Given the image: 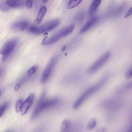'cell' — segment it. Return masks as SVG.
Returning <instances> with one entry per match:
<instances>
[{"label": "cell", "mask_w": 132, "mask_h": 132, "mask_svg": "<svg viewBox=\"0 0 132 132\" xmlns=\"http://www.w3.org/2000/svg\"><path fill=\"white\" fill-rule=\"evenodd\" d=\"M44 98L43 96L41 95L31 116V119L37 117L44 110L54 107L59 103V100L57 98L44 100Z\"/></svg>", "instance_id": "obj_1"}, {"label": "cell", "mask_w": 132, "mask_h": 132, "mask_svg": "<svg viewBox=\"0 0 132 132\" xmlns=\"http://www.w3.org/2000/svg\"><path fill=\"white\" fill-rule=\"evenodd\" d=\"M60 20L57 19L49 21L39 26H31L29 28L31 33L39 35L44 32L50 31L56 27L59 24Z\"/></svg>", "instance_id": "obj_2"}, {"label": "cell", "mask_w": 132, "mask_h": 132, "mask_svg": "<svg viewBox=\"0 0 132 132\" xmlns=\"http://www.w3.org/2000/svg\"><path fill=\"white\" fill-rule=\"evenodd\" d=\"M75 27L73 24H71L59 30L46 40L43 41L42 44L48 45L53 44L63 37L67 36L71 33Z\"/></svg>", "instance_id": "obj_3"}, {"label": "cell", "mask_w": 132, "mask_h": 132, "mask_svg": "<svg viewBox=\"0 0 132 132\" xmlns=\"http://www.w3.org/2000/svg\"><path fill=\"white\" fill-rule=\"evenodd\" d=\"M110 56L109 52H107L103 54L88 68L87 71L88 73L91 74L98 70L107 62Z\"/></svg>", "instance_id": "obj_4"}, {"label": "cell", "mask_w": 132, "mask_h": 132, "mask_svg": "<svg viewBox=\"0 0 132 132\" xmlns=\"http://www.w3.org/2000/svg\"><path fill=\"white\" fill-rule=\"evenodd\" d=\"M57 61L56 57H53L50 61L45 69L42 74L41 82L43 84L46 82L50 77Z\"/></svg>", "instance_id": "obj_5"}, {"label": "cell", "mask_w": 132, "mask_h": 132, "mask_svg": "<svg viewBox=\"0 0 132 132\" xmlns=\"http://www.w3.org/2000/svg\"><path fill=\"white\" fill-rule=\"evenodd\" d=\"M16 43V41L14 39L7 41L1 47L0 50V53L3 55H8L13 50Z\"/></svg>", "instance_id": "obj_6"}, {"label": "cell", "mask_w": 132, "mask_h": 132, "mask_svg": "<svg viewBox=\"0 0 132 132\" xmlns=\"http://www.w3.org/2000/svg\"><path fill=\"white\" fill-rule=\"evenodd\" d=\"M34 98V94L32 93L23 102L21 109L20 113L21 116L25 114L30 108L33 103Z\"/></svg>", "instance_id": "obj_7"}, {"label": "cell", "mask_w": 132, "mask_h": 132, "mask_svg": "<svg viewBox=\"0 0 132 132\" xmlns=\"http://www.w3.org/2000/svg\"><path fill=\"white\" fill-rule=\"evenodd\" d=\"M98 19V17L96 16L92 18L85 24L80 31L79 33L83 34L88 31L97 23Z\"/></svg>", "instance_id": "obj_8"}, {"label": "cell", "mask_w": 132, "mask_h": 132, "mask_svg": "<svg viewBox=\"0 0 132 132\" xmlns=\"http://www.w3.org/2000/svg\"><path fill=\"white\" fill-rule=\"evenodd\" d=\"M47 8L45 6L41 7L39 10L37 17L35 21V23L37 25L40 24L42 21L46 13Z\"/></svg>", "instance_id": "obj_9"}, {"label": "cell", "mask_w": 132, "mask_h": 132, "mask_svg": "<svg viewBox=\"0 0 132 132\" xmlns=\"http://www.w3.org/2000/svg\"><path fill=\"white\" fill-rule=\"evenodd\" d=\"M8 6L11 7L16 8L23 6L24 4V0H6Z\"/></svg>", "instance_id": "obj_10"}, {"label": "cell", "mask_w": 132, "mask_h": 132, "mask_svg": "<svg viewBox=\"0 0 132 132\" xmlns=\"http://www.w3.org/2000/svg\"><path fill=\"white\" fill-rule=\"evenodd\" d=\"M102 0H94L88 10V13L89 16L91 15L96 11L101 3Z\"/></svg>", "instance_id": "obj_11"}, {"label": "cell", "mask_w": 132, "mask_h": 132, "mask_svg": "<svg viewBox=\"0 0 132 132\" xmlns=\"http://www.w3.org/2000/svg\"><path fill=\"white\" fill-rule=\"evenodd\" d=\"M29 22L26 20H24L15 23L13 25V28L15 29H18L22 31L26 29L28 26Z\"/></svg>", "instance_id": "obj_12"}, {"label": "cell", "mask_w": 132, "mask_h": 132, "mask_svg": "<svg viewBox=\"0 0 132 132\" xmlns=\"http://www.w3.org/2000/svg\"><path fill=\"white\" fill-rule=\"evenodd\" d=\"M70 123L69 121L67 119H64L62 121L60 127V131L64 132L68 130L70 126Z\"/></svg>", "instance_id": "obj_13"}, {"label": "cell", "mask_w": 132, "mask_h": 132, "mask_svg": "<svg viewBox=\"0 0 132 132\" xmlns=\"http://www.w3.org/2000/svg\"><path fill=\"white\" fill-rule=\"evenodd\" d=\"M10 7L8 5L6 0H0V11L3 12L8 11Z\"/></svg>", "instance_id": "obj_14"}, {"label": "cell", "mask_w": 132, "mask_h": 132, "mask_svg": "<svg viewBox=\"0 0 132 132\" xmlns=\"http://www.w3.org/2000/svg\"><path fill=\"white\" fill-rule=\"evenodd\" d=\"M83 0H70L68 2L67 8L68 9H71L76 7Z\"/></svg>", "instance_id": "obj_15"}, {"label": "cell", "mask_w": 132, "mask_h": 132, "mask_svg": "<svg viewBox=\"0 0 132 132\" xmlns=\"http://www.w3.org/2000/svg\"><path fill=\"white\" fill-rule=\"evenodd\" d=\"M96 120L94 119L90 120L87 123V128L89 130L93 129L96 126Z\"/></svg>", "instance_id": "obj_16"}, {"label": "cell", "mask_w": 132, "mask_h": 132, "mask_svg": "<svg viewBox=\"0 0 132 132\" xmlns=\"http://www.w3.org/2000/svg\"><path fill=\"white\" fill-rule=\"evenodd\" d=\"M23 103V100L20 99L17 100L15 103V110L16 112L18 113L20 110Z\"/></svg>", "instance_id": "obj_17"}, {"label": "cell", "mask_w": 132, "mask_h": 132, "mask_svg": "<svg viewBox=\"0 0 132 132\" xmlns=\"http://www.w3.org/2000/svg\"><path fill=\"white\" fill-rule=\"evenodd\" d=\"M38 69V67L36 65L32 67L27 70V75L29 76L32 75L36 72Z\"/></svg>", "instance_id": "obj_18"}, {"label": "cell", "mask_w": 132, "mask_h": 132, "mask_svg": "<svg viewBox=\"0 0 132 132\" xmlns=\"http://www.w3.org/2000/svg\"><path fill=\"white\" fill-rule=\"evenodd\" d=\"M8 103H5L0 105V118L2 116L5 111L7 108Z\"/></svg>", "instance_id": "obj_19"}, {"label": "cell", "mask_w": 132, "mask_h": 132, "mask_svg": "<svg viewBox=\"0 0 132 132\" xmlns=\"http://www.w3.org/2000/svg\"><path fill=\"white\" fill-rule=\"evenodd\" d=\"M132 75V67H129L126 71L125 73L126 77L128 78H130Z\"/></svg>", "instance_id": "obj_20"}, {"label": "cell", "mask_w": 132, "mask_h": 132, "mask_svg": "<svg viewBox=\"0 0 132 132\" xmlns=\"http://www.w3.org/2000/svg\"><path fill=\"white\" fill-rule=\"evenodd\" d=\"M33 0H26V4L28 9L31 8L32 5Z\"/></svg>", "instance_id": "obj_21"}, {"label": "cell", "mask_w": 132, "mask_h": 132, "mask_svg": "<svg viewBox=\"0 0 132 132\" xmlns=\"http://www.w3.org/2000/svg\"><path fill=\"white\" fill-rule=\"evenodd\" d=\"M132 8L131 7L130 8L128 11L125 15V18H127L129 17L132 14Z\"/></svg>", "instance_id": "obj_22"}, {"label": "cell", "mask_w": 132, "mask_h": 132, "mask_svg": "<svg viewBox=\"0 0 132 132\" xmlns=\"http://www.w3.org/2000/svg\"><path fill=\"white\" fill-rule=\"evenodd\" d=\"M20 87V85L19 84H16L14 87V91H17L19 89Z\"/></svg>", "instance_id": "obj_23"}, {"label": "cell", "mask_w": 132, "mask_h": 132, "mask_svg": "<svg viewBox=\"0 0 132 132\" xmlns=\"http://www.w3.org/2000/svg\"><path fill=\"white\" fill-rule=\"evenodd\" d=\"M106 129L105 128H100L97 130L96 131L97 132H104L105 131Z\"/></svg>", "instance_id": "obj_24"}, {"label": "cell", "mask_w": 132, "mask_h": 132, "mask_svg": "<svg viewBox=\"0 0 132 132\" xmlns=\"http://www.w3.org/2000/svg\"><path fill=\"white\" fill-rule=\"evenodd\" d=\"M131 86V83H129L128 85H127V87H130Z\"/></svg>", "instance_id": "obj_25"}, {"label": "cell", "mask_w": 132, "mask_h": 132, "mask_svg": "<svg viewBox=\"0 0 132 132\" xmlns=\"http://www.w3.org/2000/svg\"><path fill=\"white\" fill-rule=\"evenodd\" d=\"M48 0H43V2L44 3H45Z\"/></svg>", "instance_id": "obj_26"}, {"label": "cell", "mask_w": 132, "mask_h": 132, "mask_svg": "<svg viewBox=\"0 0 132 132\" xmlns=\"http://www.w3.org/2000/svg\"><path fill=\"white\" fill-rule=\"evenodd\" d=\"M1 91L0 90V95H1Z\"/></svg>", "instance_id": "obj_27"}, {"label": "cell", "mask_w": 132, "mask_h": 132, "mask_svg": "<svg viewBox=\"0 0 132 132\" xmlns=\"http://www.w3.org/2000/svg\"><path fill=\"white\" fill-rule=\"evenodd\" d=\"M1 71H0V76L1 75Z\"/></svg>", "instance_id": "obj_28"}]
</instances>
